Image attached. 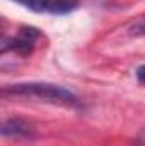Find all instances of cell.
I'll use <instances>...</instances> for the list:
<instances>
[{"instance_id": "6da1fadb", "label": "cell", "mask_w": 145, "mask_h": 146, "mask_svg": "<svg viewBox=\"0 0 145 146\" xmlns=\"http://www.w3.org/2000/svg\"><path fill=\"white\" fill-rule=\"evenodd\" d=\"M2 97H22V99H34L39 102L65 106V107H77L79 99L68 88L60 85L44 83V82H28V83H14L2 87Z\"/></svg>"}, {"instance_id": "7a4b0ae2", "label": "cell", "mask_w": 145, "mask_h": 146, "mask_svg": "<svg viewBox=\"0 0 145 146\" xmlns=\"http://www.w3.org/2000/svg\"><path fill=\"white\" fill-rule=\"evenodd\" d=\"M39 39V31L34 27H21L15 37H3L2 39V53L15 51L21 56L31 54L34 42Z\"/></svg>"}, {"instance_id": "3957f363", "label": "cell", "mask_w": 145, "mask_h": 146, "mask_svg": "<svg viewBox=\"0 0 145 146\" xmlns=\"http://www.w3.org/2000/svg\"><path fill=\"white\" fill-rule=\"evenodd\" d=\"M2 136L3 138H33L34 131L28 121L19 117H10L2 124Z\"/></svg>"}, {"instance_id": "277c9868", "label": "cell", "mask_w": 145, "mask_h": 146, "mask_svg": "<svg viewBox=\"0 0 145 146\" xmlns=\"http://www.w3.org/2000/svg\"><path fill=\"white\" fill-rule=\"evenodd\" d=\"M79 5H80V0H51L48 12L56 14V15H63V14H70L73 10H77Z\"/></svg>"}, {"instance_id": "5b68a950", "label": "cell", "mask_w": 145, "mask_h": 146, "mask_svg": "<svg viewBox=\"0 0 145 146\" xmlns=\"http://www.w3.org/2000/svg\"><path fill=\"white\" fill-rule=\"evenodd\" d=\"M14 2L24 5L33 12H48V7L51 3V0H14Z\"/></svg>"}, {"instance_id": "8992f818", "label": "cell", "mask_w": 145, "mask_h": 146, "mask_svg": "<svg viewBox=\"0 0 145 146\" xmlns=\"http://www.w3.org/2000/svg\"><path fill=\"white\" fill-rule=\"evenodd\" d=\"M137 78H138L140 83H145V65L137 68Z\"/></svg>"}]
</instances>
